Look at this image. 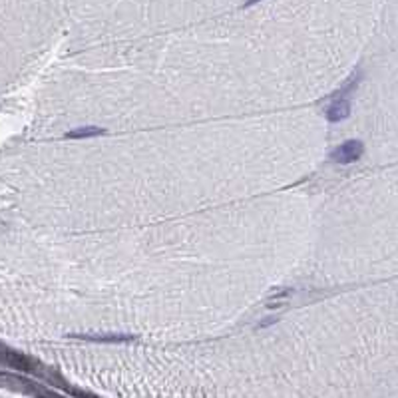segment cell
<instances>
[{
	"mask_svg": "<svg viewBox=\"0 0 398 398\" xmlns=\"http://www.w3.org/2000/svg\"><path fill=\"white\" fill-rule=\"evenodd\" d=\"M40 376H42V378H44L48 384H52V386H58L60 390L68 392V394H72V396H94L92 392H84V390H78V388H74V386L68 383V381L62 376L60 372L56 370V368L44 367V368H42V372H40Z\"/></svg>",
	"mask_w": 398,
	"mask_h": 398,
	"instance_id": "5b68a950",
	"label": "cell"
},
{
	"mask_svg": "<svg viewBox=\"0 0 398 398\" xmlns=\"http://www.w3.org/2000/svg\"><path fill=\"white\" fill-rule=\"evenodd\" d=\"M2 365L6 368H14L20 372H32V374H40L44 365H40L36 358H32L24 352L12 351L8 347H2Z\"/></svg>",
	"mask_w": 398,
	"mask_h": 398,
	"instance_id": "6da1fadb",
	"label": "cell"
},
{
	"mask_svg": "<svg viewBox=\"0 0 398 398\" xmlns=\"http://www.w3.org/2000/svg\"><path fill=\"white\" fill-rule=\"evenodd\" d=\"M106 134L104 128H96V125H86V128H78V130H72L66 134L68 139H86V138H94V136H102Z\"/></svg>",
	"mask_w": 398,
	"mask_h": 398,
	"instance_id": "52a82bcc",
	"label": "cell"
},
{
	"mask_svg": "<svg viewBox=\"0 0 398 398\" xmlns=\"http://www.w3.org/2000/svg\"><path fill=\"white\" fill-rule=\"evenodd\" d=\"M76 338H84V340H94V342H128V340H134L132 335H118V333H107V335H72Z\"/></svg>",
	"mask_w": 398,
	"mask_h": 398,
	"instance_id": "8992f818",
	"label": "cell"
},
{
	"mask_svg": "<svg viewBox=\"0 0 398 398\" xmlns=\"http://www.w3.org/2000/svg\"><path fill=\"white\" fill-rule=\"evenodd\" d=\"M255 2H261V0H247V2H245V6H253Z\"/></svg>",
	"mask_w": 398,
	"mask_h": 398,
	"instance_id": "ba28073f",
	"label": "cell"
},
{
	"mask_svg": "<svg viewBox=\"0 0 398 398\" xmlns=\"http://www.w3.org/2000/svg\"><path fill=\"white\" fill-rule=\"evenodd\" d=\"M324 114H327V120L333 123H338V122H342V120H347V118L351 116V100H349L347 96H342V94L337 92L333 96V102L327 106Z\"/></svg>",
	"mask_w": 398,
	"mask_h": 398,
	"instance_id": "277c9868",
	"label": "cell"
},
{
	"mask_svg": "<svg viewBox=\"0 0 398 398\" xmlns=\"http://www.w3.org/2000/svg\"><path fill=\"white\" fill-rule=\"evenodd\" d=\"M363 152H365V146L360 139H349V141L340 143L337 150L331 153V157L337 164H352L363 155Z\"/></svg>",
	"mask_w": 398,
	"mask_h": 398,
	"instance_id": "3957f363",
	"label": "cell"
},
{
	"mask_svg": "<svg viewBox=\"0 0 398 398\" xmlns=\"http://www.w3.org/2000/svg\"><path fill=\"white\" fill-rule=\"evenodd\" d=\"M2 381L8 384L10 388H14L22 394H28V396H36V398H48V396H58L56 392H52L50 388L42 386V384L34 383L30 378H24V376H16V374H8L4 372L2 374Z\"/></svg>",
	"mask_w": 398,
	"mask_h": 398,
	"instance_id": "7a4b0ae2",
	"label": "cell"
}]
</instances>
